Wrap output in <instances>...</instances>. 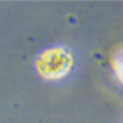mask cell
Wrapping results in <instances>:
<instances>
[{
  "instance_id": "obj_1",
  "label": "cell",
  "mask_w": 123,
  "mask_h": 123,
  "mask_svg": "<svg viewBox=\"0 0 123 123\" xmlns=\"http://www.w3.org/2000/svg\"><path fill=\"white\" fill-rule=\"evenodd\" d=\"M38 64L42 66L41 71L43 75L49 77H58V76L66 74V71L71 64V58L68 52L64 50H52V51L45 52L41 56Z\"/></svg>"
}]
</instances>
